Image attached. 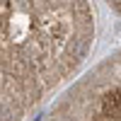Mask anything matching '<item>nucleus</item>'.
Segmentation results:
<instances>
[{"label": "nucleus", "mask_w": 121, "mask_h": 121, "mask_svg": "<svg viewBox=\"0 0 121 121\" xmlns=\"http://www.w3.org/2000/svg\"><path fill=\"white\" fill-rule=\"evenodd\" d=\"M107 3H109V5H112V7L116 10V12L121 15V0H107Z\"/></svg>", "instance_id": "obj_3"}, {"label": "nucleus", "mask_w": 121, "mask_h": 121, "mask_svg": "<svg viewBox=\"0 0 121 121\" xmlns=\"http://www.w3.org/2000/svg\"><path fill=\"white\" fill-rule=\"evenodd\" d=\"M46 121H121V51L70 85Z\"/></svg>", "instance_id": "obj_2"}, {"label": "nucleus", "mask_w": 121, "mask_h": 121, "mask_svg": "<svg viewBox=\"0 0 121 121\" xmlns=\"http://www.w3.org/2000/svg\"><path fill=\"white\" fill-rule=\"evenodd\" d=\"M90 0H0V121H27L92 48Z\"/></svg>", "instance_id": "obj_1"}]
</instances>
